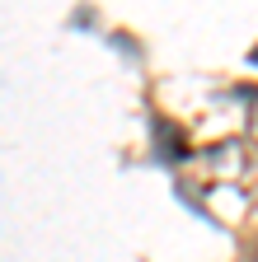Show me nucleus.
Here are the masks:
<instances>
[{"label": "nucleus", "instance_id": "obj_1", "mask_svg": "<svg viewBox=\"0 0 258 262\" xmlns=\"http://www.w3.org/2000/svg\"><path fill=\"white\" fill-rule=\"evenodd\" d=\"M202 169H211L216 178H240L244 173V155H240V145H216V150H207L202 155Z\"/></svg>", "mask_w": 258, "mask_h": 262}, {"label": "nucleus", "instance_id": "obj_2", "mask_svg": "<svg viewBox=\"0 0 258 262\" xmlns=\"http://www.w3.org/2000/svg\"><path fill=\"white\" fill-rule=\"evenodd\" d=\"M249 61H253V66H258V47H253V52H249Z\"/></svg>", "mask_w": 258, "mask_h": 262}, {"label": "nucleus", "instance_id": "obj_3", "mask_svg": "<svg viewBox=\"0 0 258 262\" xmlns=\"http://www.w3.org/2000/svg\"><path fill=\"white\" fill-rule=\"evenodd\" d=\"M253 131H258V103H253Z\"/></svg>", "mask_w": 258, "mask_h": 262}]
</instances>
